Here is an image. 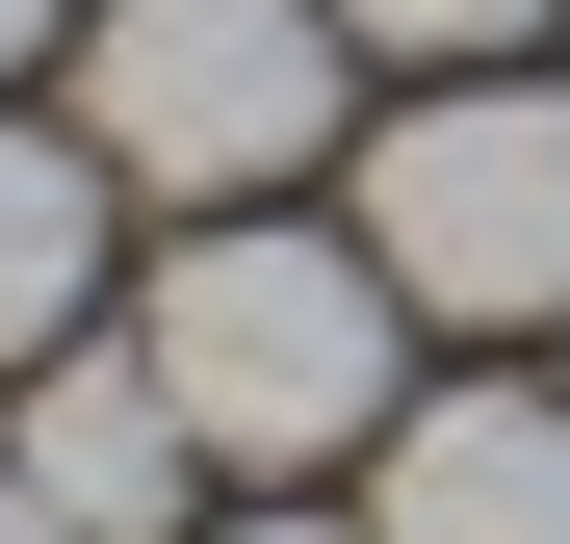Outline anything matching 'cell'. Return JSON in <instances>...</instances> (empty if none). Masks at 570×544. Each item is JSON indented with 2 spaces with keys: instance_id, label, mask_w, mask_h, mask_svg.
<instances>
[{
  "instance_id": "obj_3",
  "label": "cell",
  "mask_w": 570,
  "mask_h": 544,
  "mask_svg": "<svg viewBox=\"0 0 570 544\" xmlns=\"http://www.w3.org/2000/svg\"><path fill=\"white\" fill-rule=\"evenodd\" d=\"M363 259L441 337H570V78H441V105L363 130Z\"/></svg>"
},
{
  "instance_id": "obj_1",
  "label": "cell",
  "mask_w": 570,
  "mask_h": 544,
  "mask_svg": "<svg viewBox=\"0 0 570 544\" xmlns=\"http://www.w3.org/2000/svg\"><path fill=\"white\" fill-rule=\"evenodd\" d=\"M156 389L208 415V467H363V441L415 415V286L363 234H285V208H181L156 259Z\"/></svg>"
},
{
  "instance_id": "obj_11",
  "label": "cell",
  "mask_w": 570,
  "mask_h": 544,
  "mask_svg": "<svg viewBox=\"0 0 570 544\" xmlns=\"http://www.w3.org/2000/svg\"><path fill=\"white\" fill-rule=\"evenodd\" d=\"M544 389H570V363H544Z\"/></svg>"
},
{
  "instance_id": "obj_2",
  "label": "cell",
  "mask_w": 570,
  "mask_h": 544,
  "mask_svg": "<svg viewBox=\"0 0 570 544\" xmlns=\"http://www.w3.org/2000/svg\"><path fill=\"white\" fill-rule=\"evenodd\" d=\"M337 0H105L78 27V156L156 208H285L337 156Z\"/></svg>"
},
{
  "instance_id": "obj_6",
  "label": "cell",
  "mask_w": 570,
  "mask_h": 544,
  "mask_svg": "<svg viewBox=\"0 0 570 544\" xmlns=\"http://www.w3.org/2000/svg\"><path fill=\"white\" fill-rule=\"evenodd\" d=\"M78 286H105V156L0 105V389H27V363L78 337Z\"/></svg>"
},
{
  "instance_id": "obj_5",
  "label": "cell",
  "mask_w": 570,
  "mask_h": 544,
  "mask_svg": "<svg viewBox=\"0 0 570 544\" xmlns=\"http://www.w3.org/2000/svg\"><path fill=\"white\" fill-rule=\"evenodd\" d=\"M363 544H570V389H415L363 441Z\"/></svg>"
},
{
  "instance_id": "obj_4",
  "label": "cell",
  "mask_w": 570,
  "mask_h": 544,
  "mask_svg": "<svg viewBox=\"0 0 570 544\" xmlns=\"http://www.w3.org/2000/svg\"><path fill=\"white\" fill-rule=\"evenodd\" d=\"M27 493L78 544H208V518H181V493H208V415L156 389V337H52L27 363Z\"/></svg>"
},
{
  "instance_id": "obj_7",
  "label": "cell",
  "mask_w": 570,
  "mask_h": 544,
  "mask_svg": "<svg viewBox=\"0 0 570 544\" xmlns=\"http://www.w3.org/2000/svg\"><path fill=\"white\" fill-rule=\"evenodd\" d=\"M337 27H363V52H415V78H493L544 0H337Z\"/></svg>"
},
{
  "instance_id": "obj_9",
  "label": "cell",
  "mask_w": 570,
  "mask_h": 544,
  "mask_svg": "<svg viewBox=\"0 0 570 544\" xmlns=\"http://www.w3.org/2000/svg\"><path fill=\"white\" fill-rule=\"evenodd\" d=\"M208 544H363V518H208Z\"/></svg>"
},
{
  "instance_id": "obj_10",
  "label": "cell",
  "mask_w": 570,
  "mask_h": 544,
  "mask_svg": "<svg viewBox=\"0 0 570 544\" xmlns=\"http://www.w3.org/2000/svg\"><path fill=\"white\" fill-rule=\"evenodd\" d=\"M27 52H52V0H0V78H27Z\"/></svg>"
},
{
  "instance_id": "obj_8",
  "label": "cell",
  "mask_w": 570,
  "mask_h": 544,
  "mask_svg": "<svg viewBox=\"0 0 570 544\" xmlns=\"http://www.w3.org/2000/svg\"><path fill=\"white\" fill-rule=\"evenodd\" d=\"M0 544H78V518H52V493H27V441H0Z\"/></svg>"
}]
</instances>
